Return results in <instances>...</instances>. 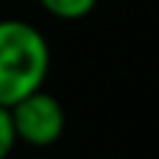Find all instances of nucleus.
Wrapping results in <instances>:
<instances>
[{
    "label": "nucleus",
    "instance_id": "3",
    "mask_svg": "<svg viewBox=\"0 0 159 159\" xmlns=\"http://www.w3.org/2000/svg\"><path fill=\"white\" fill-rule=\"evenodd\" d=\"M36 3L56 20H81L98 6V0H36Z\"/></svg>",
    "mask_w": 159,
    "mask_h": 159
},
{
    "label": "nucleus",
    "instance_id": "2",
    "mask_svg": "<svg viewBox=\"0 0 159 159\" xmlns=\"http://www.w3.org/2000/svg\"><path fill=\"white\" fill-rule=\"evenodd\" d=\"M11 120L17 140L31 148H48L64 134V106L45 89H36L20 103H14Z\"/></svg>",
    "mask_w": 159,
    "mask_h": 159
},
{
    "label": "nucleus",
    "instance_id": "1",
    "mask_svg": "<svg viewBox=\"0 0 159 159\" xmlns=\"http://www.w3.org/2000/svg\"><path fill=\"white\" fill-rule=\"evenodd\" d=\"M50 73V45L25 20H0V106L11 109L42 89Z\"/></svg>",
    "mask_w": 159,
    "mask_h": 159
},
{
    "label": "nucleus",
    "instance_id": "4",
    "mask_svg": "<svg viewBox=\"0 0 159 159\" xmlns=\"http://www.w3.org/2000/svg\"><path fill=\"white\" fill-rule=\"evenodd\" d=\"M17 131H14V120H11V109L0 106V159L11 154V148L17 145Z\"/></svg>",
    "mask_w": 159,
    "mask_h": 159
}]
</instances>
